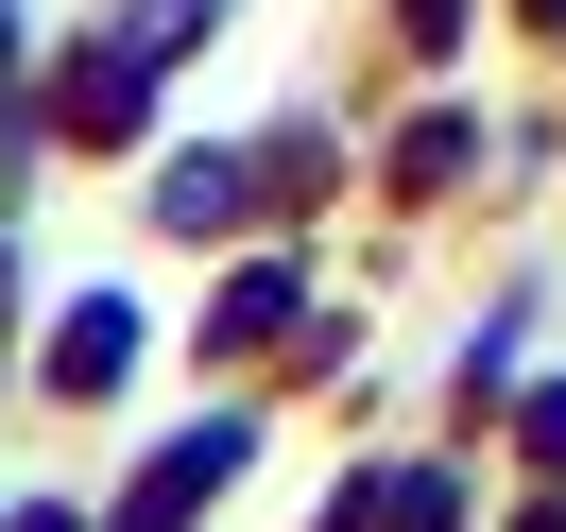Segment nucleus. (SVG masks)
Instances as JSON below:
<instances>
[{
	"label": "nucleus",
	"instance_id": "2",
	"mask_svg": "<svg viewBox=\"0 0 566 532\" xmlns=\"http://www.w3.org/2000/svg\"><path fill=\"white\" fill-rule=\"evenodd\" d=\"M532 447H549V463H566V395H532Z\"/></svg>",
	"mask_w": 566,
	"mask_h": 532
},
{
	"label": "nucleus",
	"instance_id": "1",
	"mask_svg": "<svg viewBox=\"0 0 566 532\" xmlns=\"http://www.w3.org/2000/svg\"><path fill=\"white\" fill-rule=\"evenodd\" d=\"M120 361H138V310H70V326H52V378H70V395H104Z\"/></svg>",
	"mask_w": 566,
	"mask_h": 532
},
{
	"label": "nucleus",
	"instance_id": "3",
	"mask_svg": "<svg viewBox=\"0 0 566 532\" xmlns=\"http://www.w3.org/2000/svg\"><path fill=\"white\" fill-rule=\"evenodd\" d=\"M532 18H566V0H532Z\"/></svg>",
	"mask_w": 566,
	"mask_h": 532
}]
</instances>
